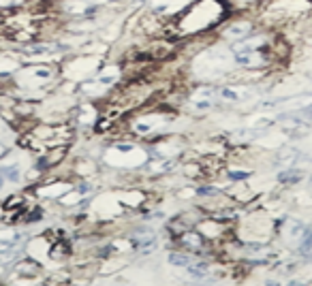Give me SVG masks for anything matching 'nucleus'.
<instances>
[{
	"mask_svg": "<svg viewBox=\"0 0 312 286\" xmlns=\"http://www.w3.org/2000/svg\"><path fill=\"white\" fill-rule=\"evenodd\" d=\"M233 15L229 0H192V3L169 22L167 34L186 41V38H214L216 30Z\"/></svg>",
	"mask_w": 312,
	"mask_h": 286,
	"instance_id": "f257e3e1",
	"label": "nucleus"
},
{
	"mask_svg": "<svg viewBox=\"0 0 312 286\" xmlns=\"http://www.w3.org/2000/svg\"><path fill=\"white\" fill-rule=\"evenodd\" d=\"M259 28V19L248 13H233L231 17H227V22L216 30L214 38L225 45H233L242 41V38L250 36L255 30Z\"/></svg>",
	"mask_w": 312,
	"mask_h": 286,
	"instance_id": "f03ea898",
	"label": "nucleus"
},
{
	"mask_svg": "<svg viewBox=\"0 0 312 286\" xmlns=\"http://www.w3.org/2000/svg\"><path fill=\"white\" fill-rule=\"evenodd\" d=\"M190 3L192 0H150L146 9L165 22H173Z\"/></svg>",
	"mask_w": 312,
	"mask_h": 286,
	"instance_id": "7ed1b4c3",
	"label": "nucleus"
},
{
	"mask_svg": "<svg viewBox=\"0 0 312 286\" xmlns=\"http://www.w3.org/2000/svg\"><path fill=\"white\" fill-rule=\"evenodd\" d=\"M173 241H176V246H178L180 250L192 252V254H197V256H205V250H207V246H210V239H205V235L197 227L184 231Z\"/></svg>",
	"mask_w": 312,
	"mask_h": 286,
	"instance_id": "20e7f679",
	"label": "nucleus"
},
{
	"mask_svg": "<svg viewBox=\"0 0 312 286\" xmlns=\"http://www.w3.org/2000/svg\"><path fill=\"white\" fill-rule=\"evenodd\" d=\"M22 64H24V60H22L17 49H13V47L0 49V86L3 88L9 86Z\"/></svg>",
	"mask_w": 312,
	"mask_h": 286,
	"instance_id": "39448f33",
	"label": "nucleus"
},
{
	"mask_svg": "<svg viewBox=\"0 0 312 286\" xmlns=\"http://www.w3.org/2000/svg\"><path fill=\"white\" fill-rule=\"evenodd\" d=\"M302 158H304V156H302V152L297 150V148H293V146H284V148H280V150L274 154V167H278V169L295 167Z\"/></svg>",
	"mask_w": 312,
	"mask_h": 286,
	"instance_id": "423d86ee",
	"label": "nucleus"
},
{
	"mask_svg": "<svg viewBox=\"0 0 312 286\" xmlns=\"http://www.w3.org/2000/svg\"><path fill=\"white\" fill-rule=\"evenodd\" d=\"M38 271H41V263L32 256H22L20 261L13 263V274L20 278H34L38 276Z\"/></svg>",
	"mask_w": 312,
	"mask_h": 286,
	"instance_id": "0eeeda50",
	"label": "nucleus"
},
{
	"mask_svg": "<svg viewBox=\"0 0 312 286\" xmlns=\"http://www.w3.org/2000/svg\"><path fill=\"white\" fill-rule=\"evenodd\" d=\"M24 256V246H15L0 239V265H13Z\"/></svg>",
	"mask_w": 312,
	"mask_h": 286,
	"instance_id": "6e6552de",
	"label": "nucleus"
},
{
	"mask_svg": "<svg viewBox=\"0 0 312 286\" xmlns=\"http://www.w3.org/2000/svg\"><path fill=\"white\" fill-rule=\"evenodd\" d=\"M225 190L216 186V184H210V181H203V184L199 186H194V197L197 199H205V201H218V199H223L225 197Z\"/></svg>",
	"mask_w": 312,
	"mask_h": 286,
	"instance_id": "1a4fd4ad",
	"label": "nucleus"
},
{
	"mask_svg": "<svg viewBox=\"0 0 312 286\" xmlns=\"http://www.w3.org/2000/svg\"><path fill=\"white\" fill-rule=\"evenodd\" d=\"M265 3H267V0H229L233 13H248V15L261 11Z\"/></svg>",
	"mask_w": 312,
	"mask_h": 286,
	"instance_id": "9d476101",
	"label": "nucleus"
},
{
	"mask_svg": "<svg viewBox=\"0 0 312 286\" xmlns=\"http://www.w3.org/2000/svg\"><path fill=\"white\" fill-rule=\"evenodd\" d=\"M197 258H201V256H197V254H192V252H186V250H173V252H169V256H167V261H169V265H173V267H182V269H186L188 265H192Z\"/></svg>",
	"mask_w": 312,
	"mask_h": 286,
	"instance_id": "9b49d317",
	"label": "nucleus"
},
{
	"mask_svg": "<svg viewBox=\"0 0 312 286\" xmlns=\"http://www.w3.org/2000/svg\"><path fill=\"white\" fill-rule=\"evenodd\" d=\"M276 179H278V184H282V186H295V184H300V181L304 179V171H302V169H297V167H287V169H280Z\"/></svg>",
	"mask_w": 312,
	"mask_h": 286,
	"instance_id": "f8f14e48",
	"label": "nucleus"
},
{
	"mask_svg": "<svg viewBox=\"0 0 312 286\" xmlns=\"http://www.w3.org/2000/svg\"><path fill=\"white\" fill-rule=\"evenodd\" d=\"M0 175L7 179V184H17L22 181V167L17 162H5L0 165Z\"/></svg>",
	"mask_w": 312,
	"mask_h": 286,
	"instance_id": "ddd939ff",
	"label": "nucleus"
},
{
	"mask_svg": "<svg viewBox=\"0 0 312 286\" xmlns=\"http://www.w3.org/2000/svg\"><path fill=\"white\" fill-rule=\"evenodd\" d=\"M310 250H312V224H306V229L302 233V239L297 243V252H300V256H306Z\"/></svg>",
	"mask_w": 312,
	"mask_h": 286,
	"instance_id": "4468645a",
	"label": "nucleus"
},
{
	"mask_svg": "<svg viewBox=\"0 0 312 286\" xmlns=\"http://www.w3.org/2000/svg\"><path fill=\"white\" fill-rule=\"evenodd\" d=\"M229 181H233V184H242V181L250 179L252 171H246V169H229V171L225 173Z\"/></svg>",
	"mask_w": 312,
	"mask_h": 286,
	"instance_id": "2eb2a0df",
	"label": "nucleus"
},
{
	"mask_svg": "<svg viewBox=\"0 0 312 286\" xmlns=\"http://www.w3.org/2000/svg\"><path fill=\"white\" fill-rule=\"evenodd\" d=\"M287 286H306V284H304L302 280H293V282H289Z\"/></svg>",
	"mask_w": 312,
	"mask_h": 286,
	"instance_id": "dca6fc26",
	"label": "nucleus"
},
{
	"mask_svg": "<svg viewBox=\"0 0 312 286\" xmlns=\"http://www.w3.org/2000/svg\"><path fill=\"white\" fill-rule=\"evenodd\" d=\"M5 184H7V179H5L3 175H0V192H3V188H5Z\"/></svg>",
	"mask_w": 312,
	"mask_h": 286,
	"instance_id": "f3484780",
	"label": "nucleus"
},
{
	"mask_svg": "<svg viewBox=\"0 0 312 286\" xmlns=\"http://www.w3.org/2000/svg\"><path fill=\"white\" fill-rule=\"evenodd\" d=\"M265 284H267V286H280V282H276V280H267Z\"/></svg>",
	"mask_w": 312,
	"mask_h": 286,
	"instance_id": "a211bd4d",
	"label": "nucleus"
},
{
	"mask_svg": "<svg viewBox=\"0 0 312 286\" xmlns=\"http://www.w3.org/2000/svg\"><path fill=\"white\" fill-rule=\"evenodd\" d=\"M304 258H306V261H308V263H312V250H310V252H308V254H306Z\"/></svg>",
	"mask_w": 312,
	"mask_h": 286,
	"instance_id": "6ab92c4d",
	"label": "nucleus"
},
{
	"mask_svg": "<svg viewBox=\"0 0 312 286\" xmlns=\"http://www.w3.org/2000/svg\"><path fill=\"white\" fill-rule=\"evenodd\" d=\"M310 184H312V175H310Z\"/></svg>",
	"mask_w": 312,
	"mask_h": 286,
	"instance_id": "aec40b11",
	"label": "nucleus"
}]
</instances>
